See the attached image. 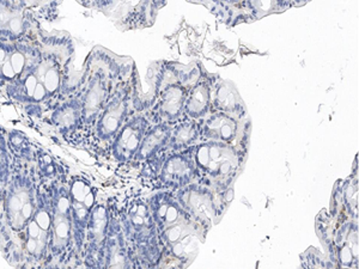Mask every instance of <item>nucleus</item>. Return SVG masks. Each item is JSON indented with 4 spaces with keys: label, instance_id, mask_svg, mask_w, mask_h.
<instances>
[{
    "label": "nucleus",
    "instance_id": "obj_8",
    "mask_svg": "<svg viewBox=\"0 0 359 269\" xmlns=\"http://www.w3.org/2000/svg\"><path fill=\"white\" fill-rule=\"evenodd\" d=\"M213 82L211 78L203 77L189 89L184 113L187 118H201L211 111Z\"/></svg>",
    "mask_w": 359,
    "mask_h": 269
},
{
    "label": "nucleus",
    "instance_id": "obj_4",
    "mask_svg": "<svg viewBox=\"0 0 359 269\" xmlns=\"http://www.w3.org/2000/svg\"><path fill=\"white\" fill-rule=\"evenodd\" d=\"M188 92L189 88L182 85L174 79L168 72L167 67H164L163 82L159 89V101L156 108L157 118L167 123L177 120L184 114V102Z\"/></svg>",
    "mask_w": 359,
    "mask_h": 269
},
{
    "label": "nucleus",
    "instance_id": "obj_14",
    "mask_svg": "<svg viewBox=\"0 0 359 269\" xmlns=\"http://www.w3.org/2000/svg\"><path fill=\"white\" fill-rule=\"evenodd\" d=\"M35 221L43 231H48L49 228H50V216H49V213L47 211L37 212L36 216H35Z\"/></svg>",
    "mask_w": 359,
    "mask_h": 269
},
{
    "label": "nucleus",
    "instance_id": "obj_9",
    "mask_svg": "<svg viewBox=\"0 0 359 269\" xmlns=\"http://www.w3.org/2000/svg\"><path fill=\"white\" fill-rule=\"evenodd\" d=\"M211 111L245 116V104L233 83L226 81L213 83Z\"/></svg>",
    "mask_w": 359,
    "mask_h": 269
},
{
    "label": "nucleus",
    "instance_id": "obj_1",
    "mask_svg": "<svg viewBox=\"0 0 359 269\" xmlns=\"http://www.w3.org/2000/svg\"><path fill=\"white\" fill-rule=\"evenodd\" d=\"M39 16L18 0H0V41H40Z\"/></svg>",
    "mask_w": 359,
    "mask_h": 269
},
{
    "label": "nucleus",
    "instance_id": "obj_16",
    "mask_svg": "<svg viewBox=\"0 0 359 269\" xmlns=\"http://www.w3.org/2000/svg\"><path fill=\"white\" fill-rule=\"evenodd\" d=\"M21 214L23 216V219H29L30 216L33 214V205L30 202L23 205L21 208Z\"/></svg>",
    "mask_w": 359,
    "mask_h": 269
},
{
    "label": "nucleus",
    "instance_id": "obj_15",
    "mask_svg": "<svg viewBox=\"0 0 359 269\" xmlns=\"http://www.w3.org/2000/svg\"><path fill=\"white\" fill-rule=\"evenodd\" d=\"M77 3L88 8H101L103 0H76Z\"/></svg>",
    "mask_w": 359,
    "mask_h": 269
},
{
    "label": "nucleus",
    "instance_id": "obj_6",
    "mask_svg": "<svg viewBox=\"0 0 359 269\" xmlns=\"http://www.w3.org/2000/svg\"><path fill=\"white\" fill-rule=\"evenodd\" d=\"M199 162L208 167V172L212 176L226 175L236 167L233 150L228 144L213 140L199 147Z\"/></svg>",
    "mask_w": 359,
    "mask_h": 269
},
{
    "label": "nucleus",
    "instance_id": "obj_11",
    "mask_svg": "<svg viewBox=\"0 0 359 269\" xmlns=\"http://www.w3.org/2000/svg\"><path fill=\"white\" fill-rule=\"evenodd\" d=\"M245 8L248 21H257L269 15L284 13L290 5L286 0H245Z\"/></svg>",
    "mask_w": 359,
    "mask_h": 269
},
{
    "label": "nucleus",
    "instance_id": "obj_10",
    "mask_svg": "<svg viewBox=\"0 0 359 269\" xmlns=\"http://www.w3.org/2000/svg\"><path fill=\"white\" fill-rule=\"evenodd\" d=\"M193 3H199L215 13L222 21L228 22L230 25H236L238 22L245 21V0H189Z\"/></svg>",
    "mask_w": 359,
    "mask_h": 269
},
{
    "label": "nucleus",
    "instance_id": "obj_18",
    "mask_svg": "<svg viewBox=\"0 0 359 269\" xmlns=\"http://www.w3.org/2000/svg\"><path fill=\"white\" fill-rule=\"evenodd\" d=\"M163 1H165V0H163Z\"/></svg>",
    "mask_w": 359,
    "mask_h": 269
},
{
    "label": "nucleus",
    "instance_id": "obj_7",
    "mask_svg": "<svg viewBox=\"0 0 359 269\" xmlns=\"http://www.w3.org/2000/svg\"><path fill=\"white\" fill-rule=\"evenodd\" d=\"M149 128V120L143 114L130 115L115 135L114 147L118 153H133L140 146Z\"/></svg>",
    "mask_w": 359,
    "mask_h": 269
},
{
    "label": "nucleus",
    "instance_id": "obj_17",
    "mask_svg": "<svg viewBox=\"0 0 359 269\" xmlns=\"http://www.w3.org/2000/svg\"><path fill=\"white\" fill-rule=\"evenodd\" d=\"M289 5L291 6H301V5H304L308 3V1H311V0H286Z\"/></svg>",
    "mask_w": 359,
    "mask_h": 269
},
{
    "label": "nucleus",
    "instance_id": "obj_2",
    "mask_svg": "<svg viewBox=\"0 0 359 269\" xmlns=\"http://www.w3.org/2000/svg\"><path fill=\"white\" fill-rule=\"evenodd\" d=\"M41 40L0 41V86L16 82L34 69L40 57Z\"/></svg>",
    "mask_w": 359,
    "mask_h": 269
},
{
    "label": "nucleus",
    "instance_id": "obj_13",
    "mask_svg": "<svg viewBox=\"0 0 359 269\" xmlns=\"http://www.w3.org/2000/svg\"><path fill=\"white\" fill-rule=\"evenodd\" d=\"M20 3L33 10L39 18L46 15L47 18L57 10L62 0H18Z\"/></svg>",
    "mask_w": 359,
    "mask_h": 269
},
{
    "label": "nucleus",
    "instance_id": "obj_3",
    "mask_svg": "<svg viewBox=\"0 0 359 269\" xmlns=\"http://www.w3.org/2000/svg\"><path fill=\"white\" fill-rule=\"evenodd\" d=\"M131 102L132 72L128 77L118 83L109 101L95 120L91 127L95 134L102 140L114 139L123 123H126L127 118H130Z\"/></svg>",
    "mask_w": 359,
    "mask_h": 269
},
{
    "label": "nucleus",
    "instance_id": "obj_5",
    "mask_svg": "<svg viewBox=\"0 0 359 269\" xmlns=\"http://www.w3.org/2000/svg\"><path fill=\"white\" fill-rule=\"evenodd\" d=\"M242 118L243 116L213 111L204 116L201 123V133L211 140L230 143L240 133L243 123Z\"/></svg>",
    "mask_w": 359,
    "mask_h": 269
},
{
    "label": "nucleus",
    "instance_id": "obj_12",
    "mask_svg": "<svg viewBox=\"0 0 359 269\" xmlns=\"http://www.w3.org/2000/svg\"><path fill=\"white\" fill-rule=\"evenodd\" d=\"M201 132V125L196 123V118H191L187 121L177 123L174 128H172L170 137H172V143L175 145H187L196 140V137Z\"/></svg>",
    "mask_w": 359,
    "mask_h": 269
}]
</instances>
